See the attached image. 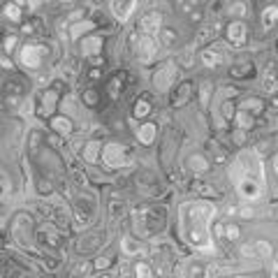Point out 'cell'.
<instances>
[{"label": "cell", "mask_w": 278, "mask_h": 278, "mask_svg": "<svg viewBox=\"0 0 278 278\" xmlns=\"http://www.w3.org/2000/svg\"><path fill=\"white\" fill-rule=\"evenodd\" d=\"M213 218V207L207 202H188L181 208V223L185 239L197 246V248H208L211 243V220Z\"/></svg>", "instance_id": "6da1fadb"}, {"label": "cell", "mask_w": 278, "mask_h": 278, "mask_svg": "<svg viewBox=\"0 0 278 278\" xmlns=\"http://www.w3.org/2000/svg\"><path fill=\"white\" fill-rule=\"evenodd\" d=\"M225 37L227 42L232 44V46H246V42H248V26H246V21H230L225 28Z\"/></svg>", "instance_id": "7a4b0ae2"}, {"label": "cell", "mask_w": 278, "mask_h": 278, "mask_svg": "<svg viewBox=\"0 0 278 278\" xmlns=\"http://www.w3.org/2000/svg\"><path fill=\"white\" fill-rule=\"evenodd\" d=\"M125 162H128L125 146H121V144H109V146H104V165L109 167V169H121Z\"/></svg>", "instance_id": "3957f363"}, {"label": "cell", "mask_w": 278, "mask_h": 278, "mask_svg": "<svg viewBox=\"0 0 278 278\" xmlns=\"http://www.w3.org/2000/svg\"><path fill=\"white\" fill-rule=\"evenodd\" d=\"M239 195H241L243 200H248V202H255V200H260L262 197V185L257 181H253V179H241L239 181Z\"/></svg>", "instance_id": "277c9868"}, {"label": "cell", "mask_w": 278, "mask_h": 278, "mask_svg": "<svg viewBox=\"0 0 278 278\" xmlns=\"http://www.w3.org/2000/svg\"><path fill=\"white\" fill-rule=\"evenodd\" d=\"M262 91L264 93H269V95H274L278 91V72H276V65L274 63H267L264 65V74H262Z\"/></svg>", "instance_id": "5b68a950"}, {"label": "cell", "mask_w": 278, "mask_h": 278, "mask_svg": "<svg viewBox=\"0 0 278 278\" xmlns=\"http://www.w3.org/2000/svg\"><path fill=\"white\" fill-rule=\"evenodd\" d=\"M239 112H246V114H251L253 118H257L260 114H264V102L255 95H246L239 100Z\"/></svg>", "instance_id": "8992f818"}, {"label": "cell", "mask_w": 278, "mask_h": 278, "mask_svg": "<svg viewBox=\"0 0 278 278\" xmlns=\"http://www.w3.org/2000/svg\"><path fill=\"white\" fill-rule=\"evenodd\" d=\"M160 23H162L160 14H158V12H148V14L141 17V33L153 40V35L160 33Z\"/></svg>", "instance_id": "52a82bcc"}, {"label": "cell", "mask_w": 278, "mask_h": 278, "mask_svg": "<svg viewBox=\"0 0 278 278\" xmlns=\"http://www.w3.org/2000/svg\"><path fill=\"white\" fill-rule=\"evenodd\" d=\"M135 7H137V2L135 0H112L109 2V9H112V14L116 19H128L135 12Z\"/></svg>", "instance_id": "ba28073f"}, {"label": "cell", "mask_w": 278, "mask_h": 278, "mask_svg": "<svg viewBox=\"0 0 278 278\" xmlns=\"http://www.w3.org/2000/svg\"><path fill=\"white\" fill-rule=\"evenodd\" d=\"M125 86H128V74H125V72H116L112 77V81H109V86H107L109 97H112V100H118V97L123 95Z\"/></svg>", "instance_id": "9c48e42d"}, {"label": "cell", "mask_w": 278, "mask_h": 278, "mask_svg": "<svg viewBox=\"0 0 278 278\" xmlns=\"http://www.w3.org/2000/svg\"><path fill=\"white\" fill-rule=\"evenodd\" d=\"M220 33V23L218 21H211V23H204V26L197 30V42L207 44V42H213Z\"/></svg>", "instance_id": "30bf717a"}, {"label": "cell", "mask_w": 278, "mask_h": 278, "mask_svg": "<svg viewBox=\"0 0 278 278\" xmlns=\"http://www.w3.org/2000/svg\"><path fill=\"white\" fill-rule=\"evenodd\" d=\"M185 165L190 167L195 174H204V172H208L211 162H208V158L204 156V153H192V156H188Z\"/></svg>", "instance_id": "8fae6325"}, {"label": "cell", "mask_w": 278, "mask_h": 278, "mask_svg": "<svg viewBox=\"0 0 278 278\" xmlns=\"http://www.w3.org/2000/svg\"><path fill=\"white\" fill-rule=\"evenodd\" d=\"M262 30H271V28L278 23V5H267L262 9Z\"/></svg>", "instance_id": "7c38bea8"}, {"label": "cell", "mask_w": 278, "mask_h": 278, "mask_svg": "<svg viewBox=\"0 0 278 278\" xmlns=\"http://www.w3.org/2000/svg\"><path fill=\"white\" fill-rule=\"evenodd\" d=\"M200 61L204 63V68H211L216 70L223 65V56H220V51L218 49H204V51L200 53Z\"/></svg>", "instance_id": "4fadbf2b"}, {"label": "cell", "mask_w": 278, "mask_h": 278, "mask_svg": "<svg viewBox=\"0 0 278 278\" xmlns=\"http://www.w3.org/2000/svg\"><path fill=\"white\" fill-rule=\"evenodd\" d=\"M151 112H153V104H151L148 95H139L137 100H135V107H132V114H135V118H146Z\"/></svg>", "instance_id": "5bb4252c"}, {"label": "cell", "mask_w": 278, "mask_h": 278, "mask_svg": "<svg viewBox=\"0 0 278 278\" xmlns=\"http://www.w3.org/2000/svg\"><path fill=\"white\" fill-rule=\"evenodd\" d=\"M172 77H174V68H172V65H162V68L158 70V74H156V79H153V84H156L158 91H165L167 84L172 81Z\"/></svg>", "instance_id": "9a60e30c"}, {"label": "cell", "mask_w": 278, "mask_h": 278, "mask_svg": "<svg viewBox=\"0 0 278 278\" xmlns=\"http://www.w3.org/2000/svg\"><path fill=\"white\" fill-rule=\"evenodd\" d=\"M190 97H192V84H190V81H185V84H181V86H179L176 95L172 97V107H181V104L188 102Z\"/></svg>", "instance_id": "2e32d148"}, {"label": "cell", "mask_w": 278, "mask_h": 278, "mask_svg": "<svg viewBox=\"0 0 278 278\" xmlns=\"http://www.w3.org/2000/svg\"><path fill=\"white\" fill-rule=\"evenodd\" d=\"M156 135H158L156 123H144V125H139V130H137V139L141 144H151L156 139Z\"/></svg>", "instance_id": "e0dca14e"}, {"label": "cell", "mask_w": 278, "mask_h": 278, "mask_svg": "<svg viewBox=\"0 0 278 278\" xmlns=\"http://www.w3.org/2000/svg\"><path fill=\"white\" fill-rule=\"evenodd\" d=\"M139 56H141V61H151L153 56H156V44L151 37H141V44H139Z\"/></svg>", "instance_id": "ac0fdd59"}, {"label": "cell", "mask_w": 278, "mask_h": 278, "mask_svg": "<svg viewBox=\"0 0 278 278\" xmlns=\"http://www.w3.org/2000/svg\"><path fill=\"white\" fill-rule=\"evenodd\" d=\"M253 72H255L253 63H243V65H232L230 68V74L234 79H248V77H253Z\"/></svg>", "instance_id": "d6986e66"}, {"label": "cell", "mask_w": 278, "mask_h": 278, "mask_svg": "<svg viewBox=\"0 0 278 278\" xmlns=\"http://www.w3.org/2000/svg\"><path fill=\"white\" fill-rule=\"evenodd\" d=\"M160 42H162V46L172 49V46H176V42H179V33H176L174 28H160Z\"/></svg>", "instance_id": "ffe728a7"}, {"label": "cell", "mask_w": 278, "mask_h": 278, "mask_svg": "<svg viewBox=\"0 0 278 278\" xmlns=\"http://www.w3.org/2000/svg\"><path fill=\"white\" fill-rule=\"evenodd\" d=\"M234 121H236V125L241 128L243 132H248V130H253L255 128V118H253L251 114H246V112H239L236 109V116H234Z\"/></svg>", "instance_id": "44dd1931"}, {"label": "cell", "mask_w": 278, "mask_h": 278, "mask_svg": "<svg viewBox=\"0 0 278 278\" xmlns=\"http://www.w3.org/2000/svg\"><path fill=\"white\" fill-rule=\"evenodd\" d=\"M211 91H213V84H211V81H204V84L200 86V107H202V109H207V107H208Z\"/></svg>", "instance_id": "7402d4cb"}, {"label": "cell", "mask_w": 278, "mask_h": 278, "mask_svg": "<svg viewBox=\"0 0 278 278\" xmlns=\"http://www.w3.org/2000/svg\"><path fill=\"white\" fill-rule=\"evenodd\" d=\"M97 148H100L97 141H88L86 146H84V158H86V162H95L97 160V153H100Z\"/></svg>", "instance_id": "603a6c76"}, {"label": "cell", "mask_w": 278, "mask_h": 278, "mask_svg": "<svg viewBox=\"0 0 278 278\" xmlns=\"http://www.w3.org/2000/svg\"><path fill=\"white\" fill-rule=\"evenodd\" d=\"M139 251H141V248H139V241H135L132 236H123V253H125V255H137Z\"/></svg>", "instance_id": "cb8c5ba5"}, {"label": "cell", "mask_w": 278, "mask_h": 278, "mask_svg": "<svg viewBox=\"0 0 278 278\" xmlns=\"http://www.w3.org/2000/svg\"><path fill=\"white\" fill-rule=\"evenodd\" d=\"M84 102L88 107H97L100 104V93H97V88H86L84 91Z\"/></svg>", "instance_id": "d4e9b609"}, {"label": "cell", "mask_w": 278, "mask_h": 278, "mask_svg": "<svg viewBox=\"0 0 278 278\" xmlns=\"http://www.w3.org/2000/svg\"><path fill=\"white\" fill-rule=\"evenodd\" d=\"M241 239V230L234 223H227L225 225V241H239Z\"/></svg>", "instance_id": "484cf974"}, {"label": "cell", "mask_w": 278, "mask_h": 278, "mask_svg": "<svg viewBox=\"0 0 278 278\" xmlns=\"http://www.w3.org/2000/svg\"><path fill=\"white\" fill-rule=\"evenodd\" d=\"M227 14H230V17H236V21H239V19L246 14V5H243V2H232V5L227 7Z\"/></svg>", "instance_id": "4316f807"}, {"label": "cell", "mask_w": 278, "mask_h": 278, "mask_svg": "<svg viewBox=\"0 0 278 278\" xmlns=\"http://www.w3.org/2000/svg\"><path fill=\"white\" fill-rule=\"evenodd\" d=\"M220 114L225 116L227 121L234 118V104H232V100H223V104H220Z\"/></svg>", "instance_id": "83f0119b"}, {"label": "cell", "mask_w": 278, "mask_h": 278, "mask_svg": "<svg viewBox=\"0 0 278 278\" xmlns=\"http://www.w3.org/2000/svg\"><path fill=\"white\" fill-rule=\"evenodd\" d=\"M211 234L216 241H223L225 239V225L223 223H211Z\"/></svg>", "instance_id": "f1b7e54d"}, {"label": "cell", "mask_w": 278, "mask_h": 278, "mask_svg": "<svg viewBox=\"0 0 278 278\" xmlns=\"http://www.w3.org/2000/svg\"><path fill=\"white\" fill-rule=\"evenodd\" d=\"M176 9H179L181 14H188V17H190L195 9H200V5H197V2H176Z\"/></svg>", "instance_id": "f546056e"}, {"label": "cell", "mask_w": 278, "mask_h": 278, "mask_svg": "<svg viewBox=\"0 0 278 278\" xmlns=\"http://www.w3.org/2000/svg\"><path fill=\"white\" fill-rule=\"evenodd\" d=\"M190 278H207V269H204V264L195 262V264L190 267Z\"/></svg>", "instance_id": "4dcf8cb0"}, {"label": "cell", "mask_w": 278, "mask_h": 278, "mask_svg": "<svg viewBox=\"0 0 278 278\" xmlns=\"http://www.w3.org/2000/svg\"><path fill=\"white\" fill-rule=\"evenodd\" d=\"M176 61H179V65H183V68H192V53L181 51L179 56H176Z\"/></svg>", "instance_id": "1f68e13d"}, {"label": "cell", "mask_w": 278, "mask_h": 278, "mask_svg": "<svg viewBox=\"0 0 278 278\" xmlns=\"http://www.w3.org/2000/svg\"><path fill=\"white\" fill-rule=\"evenodd\" d=\"M77 208H79V211H84V218H88V216H91V213H93V204H91V202H88V200H84V197L79 200Z\"/></svg>", "instance_id": "d6a6232c"}, {"label": "cell", "mask_w": 278, "mask_h": 278, "mask_svg": "<svg viewBox=\"0 0 278 278\" xmlns=\"http://www.w3.org/2000/svg\"><path fill=\"white\" fill-rule=\"evenodd\" d=\"M192 185H195V190H197V192H202V195H207V197H213V195H216V190H211V188H208L207 183L195 181V183H192Z\"/></svg>", "instance_id": "836d02e7"}, {"label": "cell", "mask_w": 278, "mask_h": 278, "mask_svg": "<svg viewBox=\"0 0 278 278\" xmlns=\"http://www.w3.org/2000/svg\"><path fill=\"white\" fill-rule=\"evenodd\" d=\"M137 183L139 185H144V183H156V176L151 172H141L139 174V179H137Z\"/></svg>", "instance_id": "e575fe53"}, {"label": "cell", "mask_w": 278, "mask_h": 278, "mask_svg": "<svg viewBox=\"0 0 278 278\" xmlns=\"http://www.w3.org/2000/svg\"><path fill=\"white\" fill-rule=\"evenodd\" d=\"M123 211H125V207H123L121 202H114L112 207H109V213H112L114 218H118V216H123Z\"/></svg>", "instance_id": "d590c367"}, {"label": "cell", "mask_w": 278, "mask_h": 278, "mask_svg": "<svg viewBox=\"0 0 278 278\" xmlns=\"http://www.w3.org/2000/svg\"><path fill=\"white\" fill-rule=\"evenodd\" d=\"M109 264H112V257H109V255H102V257H97V260H95L97 269H107Z\"/></svg>", "instance_id": "8d00e7d4"}, {"label": "cell", "mask_w": 278, "mask_h": 278, "mask_svg": "<svg viewBox=\"0 0 278 278\" xmlns=\"http://www.w3.org/2000/svg\"><path fill=\"white\" fill-rule=\"evenodd\" d=\"M137 278H153L151 276V269L146 264H137Z\"/></svg>", "instance_id": "74e56055"}, {"label": "cell", "mask_w": 278, "mask_h": 278, "mask_svg": "<svg viewBox=\"0 0 278 278\" xmlns=\"http://www.w3.org/2000/svg\"><path fill=\"white\" fill-rule=\"evenodd\" d=\"M236 213H239L241 218H253V216H255V211H253L251 207H239V208H236Z\"/></svg>", "instance_id": "f35d334b"}, {"label": "cell", "mask_w": 278, "mask_h": 278, "mask_svg": "<svg viewBox=\"0 0 278 278\" xmlns=\"http://www.w3.org/2000/svg\"><path fill=\"white\" fill-rule=\"evenodd\" d=\"M53 125H58V128H61V132H68L70 130V121H68V118H56V121H53Z\"/></svg>", "instance_id": "ab89813d"}, {"label": "cell", "mask_w": 278, "mask_h": 278, "mask_svg": "<svg viewBox=\"0 0 278 278\" xmlns=\"http://www.w3.org/2000/svg\"><path fill=\"white\" fill-rule=\"evenodd\" d=\"M100 77H102V70H100V68H91V70H88V79H91V81H97Z\"/></svg>", "instance_id": "60d3db41"}, {"label": "cell", "mask_w": 278, "mask_h": 278, "mask_svg": "<svg viewBox=\"0 0 278 278\" xmlns=\"http://www.w3.org/2000/svg\"><path fill=\"white\" fill-rule=\"evenodd\" d=\"M241 253L246 257H253V255H255V248H253V246H241Z\"/></svg>", "instance_id": "b9f144b4"}, {"label": "cell", "mask_w": 278, "mask_h": 278, "mask_svg": "<svg viewBox=\"0 0 278 278\" xmlns=\"http://www.w3.org/2000/svg\"><path fill=\"white\" fill-rule=\"evenodd\" d=\"M86 269H88V264H86V262H81V264H79L77 269H74V276H81V274H84Z\"/></svg>", "instance_id": "7bdbcfd3"}, {"label": "cell", "mask_w": 278, "mask_h": 278, "mask_svg": "<svg viewBox=\"0 0 278 278\" xmlns=\"http://www.w3.org/2000/svg\"><path fill=\"white\" fill-rule=\"evenodd\" d=\"M271 278H278V255L274 257V269H271Z\"/></svg>", "instance_id": "ee69618b"}, {"label": "cell", "mask_w": 278, "mask_h": 278, "mask_svg": "<svg viewBox=\"0 0 278 278\" xmlns=\"http://www.w3.org/2000/svg\"><path fill=\"white\" fill-rule=\"evenodd\" d=\"M243 139H246V135H243V132H241V135H239V132L234 135V141H236V144H243Z\"/></svg>", "instance_id": "f6af8a7d"}, {"label": "cell", "mask_w": 278, "mask_h": 278, "mask_svg": "<svg viewBox=\"0 0 278 278\" xmlns=\"http://www.w3.org/2000/svg\"><path fill=\"white\" fill-rule=\"evenodd\" d=\"M274 169H276V174H278V156H276V160H274Z\"/></svg>", "instance_id": "bcb514c9"}]
</instances>
